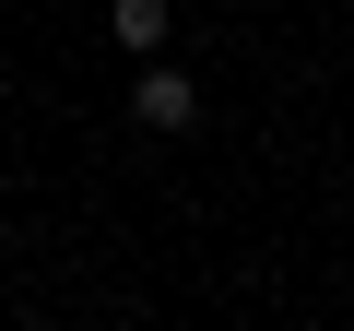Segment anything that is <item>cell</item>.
Masks as SVG:
<instances>
[{"mask_svg":"<svg viewBox=\"0 0 354 331\" xmlns=\"http://www.w3.org/2000/svg\"><path fill=\"white\" fill-rule=\"evenodd\" d=\"M106 36H118L130 60H153V48H165V0H106Z\"/></svg>","mask_w":354,"mask_h":331,"instance_id":"2","label":"cell"},{"mask_svg":"<svg viewBox=\"0 0 354 331\" xmlns=\"http://www.w3.org/2000/svg\"><path fill=\"white\" fill-rule=\"evenodd\" d=\"M130 118H142V130H189V118H201V83H189V71H165V60H153V71L130 83Z\"/></svg>","mask_w":354,"mask_h":331,"instance_id":"1","label":"cell"}]
</instances>
